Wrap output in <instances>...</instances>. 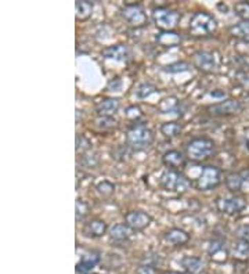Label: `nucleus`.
Masks as SVG:
<instances>
[{
  "instance_id": "1",
  "label": "nucleus",
  "mask_w": 249,
  "mask_h": 274,
  "mask_svg": "<svg viewBox=\"0 0 249 274\" xmlns=\"http://www.w3.org/2000/svg\"><path fill=\"white\" fill-rule=\"evenodd\" d=\"M154 132L147 128L144 123H133L126 133V147L134 153L148 150L154 143Z\"/></svg>"
},
{
  "instance_id": "2",
  "label": "nucleus",
  "mask_w": 249,
  "mask_h": 274,
  "mask_svg": "<svg viewBox=\"0 0 249 274\" xmlns=\"http://www.w3.org/2000/svg\"><path fill=\"white\" fill-rule=\"evenodd\" d=\"M217 21L212 14L207 11H197L194 13L190 24L188 32L194 37H207L216 32Z\"/></svg>"
},
{
  "instance_id": "3",
  "label": "nucleus",
  "mask_w": 249,
  "mask_h": 274,
  "mask_svg": "<svg viewBox=\"0 0 249 274\" xmlns=\"http://www.w3.org/2000/svg\"><path fill=\"white\" fill-rule=\"evenodd\" d=\"M216 153V144L209 137H195L186 144V155L194 162H202Z\"/></svg>"
},
{
  "instance_id": "4",
  "label": "nucleus",
  "mask_w": 249,
  "mask_h": 274,
  "mask_svg": "<svg viewBox=\"0 0 249 274\" xmlns=\"http://www.w3.org/2000/svg\"><path fill=\"white\" fill-rule=\"evenodd\" d=\"M161 186L166 191H173V193H179L183 194L190 188L191 183L187 177L184 176L183 173L179 171H173V169H166L162 176H161Z\"/></svg>"
},
{
  "instance_id": "5",
  "label": "nucleus",
  "mask_w": 249,
  "mask_h": 274,
  "mask_svg": "<svg viewBox=\"0 0 249 274\" xmlns=\"http://www.w3.org/2000/svg\"><path fill=\"white\" fill-rule=\"evenodd\" d=\"M180 15L179 11H176L169 7H155L152 10V19L155 23L156 28L162 31H173L180 23Z\"/></svg>"
},
{
  "instance_id": "6",
  "label": "nucleus",
  "mask_w": 249,
  "mask_h": 274,
  "mask_svg": "<svg viewBox=\"0 0 249 274\" xmlns=\"http://www.w3.org/2000/svg\"><path fill=\"white\" fill-rule=\"evenodd\" d=\"M221 183V169L215 165H207L202 167L201 175L197 177L194 186L198 191L213 190Z\"/></svg>"
},
{
  "instance_id": "7",
  "label": "nucleus",
  "mask_w": 249,
  "mask_h": 274,
  "mask_svg": "<svg viewBox=\"0 0 249 274\" xmlns=\"http://www.w3.org/2000/svg\"><path fill=\"white\" fill-rule=\"evenodd\" d=\"M121 15L132 28H143L148 24L146 11L136 2H127L125 7L121 10Z\"/></svg>"
},
{
  "instance_id": "8",
  "label": "nucleus",
  "mask_w": 249,
  "mask_h": 274,
  "mask_svg": "<svg viewBox=\"0 0 249 274\" xmlns=\"http://www.w3.org/2000/svg\"><path fill=\"white\" fill-rule=\"evenodd\" d=\"M215 205L220 214L234 216V215L241 214L246 208V201L241 197H221V198H217Z\"/></svg>"
},
{
  "instance_id": "9",
  "label": "nucleus",
  "mask_w": 249,
  "mask_h": 274,
  "mask_svg": "<svg viewBox=\"0 0 249 274\" xmlns=\"http://www.w3.org/2000/svg\"><path fill=\"white\" fill-rule=\"evenodd\" d=\"M208 112L213 116H230L238 114L242 110V104L237 98H227L224 101L217 102L207 108Z\"/></svg>"
},
{
  "instance_id": "10",
  "label": "nucleus",
  "mask_w": 249,
  "mask_h": 274,
  "mask_svg": "<svg viewBox=\"0 0 249 274\" xmlns=\"http://www.w3.org/2000/svg\"><path fill=\"white\" fill-rule=\"evenodd\" d=\"M152 222L151 215L144 210H130L125 215V223L132 228L133 231H143L146 230Z\"/></svg>"
},
{
  "instance_id": "11",
  "label": "nucleus",
  "mask_w": 249,
  "mask_h": 274,
  "mask_svg": "<svg viewBox=\"0 0 249 274\" xmlns=\"http://www.w3.org/2000/svg\"><path fill=\"white\" fill-rule=\"evenodd\" d=\"M193 64L195 68L202 71L205 74H211L216 68V57L212 51L199 50L197 53H194Z\"/></svg>"
},
{
  "instance_id": "12",
  "label": "nucleus",
  "mask_w": 249,
  "mask_h": 274,
  "mask_svg": "<svg viewBox=\"0 0 249 274\" xmlns=\"http://www.w3.org/2000/svg\"><path fill=\"white\" fill-rule=\"evenodd\" d=\"M101 56L107 60H115L119 61V62H127L132 57V51L130 49L123 45V43H118V45H114V46H108L103 49L101 51Z\"/></svg>"
},
{
  "instance_id": "13",
  "label": "nucleus",
  "mask_w": 249,
  "mask_h": 274,
  "mask_svg": "<svg viewBox=\"0 0 249 274\" xmlns=\"http://www.w3.org/2000/svg\"><path fill=\"white\" fill-rule=\"evenodd\" d=\"M208 254L215 263H226L229 259V249L223 240H213L208 246Z\"/></svg>"
},
{
  "instance_id": "14",
  "label": "nucleus",
  "mask_w": 249,
  "mask_h": 274,
  "mask_svg": "<svg viewBox=\"0 0 249 274\" xmlns=\"http://www.w3.org/2000/svg\"><path fill=\"white\" fill-rule=\"evenodd\" d=\"M108 226L104 222L103 219H93L83 226V234L86 237L90 238H100L103 237L104 234H107Z\"/></svg>"
},
{
  "instance_id": "15",
  "label": "nucleus",
  "mask_w": 249,
  "mask_h": 274,
  "mask_svg": "<svg viewBox=\"0 0 249 274\" xmlns=\"http://www.w3.org/2000/svg\"><path fill=\"white\" fill-rule=\"evenodd\" d=\"M133 234V230L126 223H118L114 224L112 227L109 228V238L111 241L115 244H123L130 240Z\"/></svg>"
},
{
  "instance_id": "16",
  "label": "nucleus",
  "mask_w": 249,
  "mask_h": 274,
  "mask_svg": "<svg viewBox=\"0 0 249 274\" xmlns=\"http://www.w3.org/2000/svg\"><path fill=\"white\" fill-rule=\"evenodd\" d=\"M121 107L119 98H103L101 101L97 102L96 106V112L99 116H114Z\"/></svg>"
},
{
  "instance_id": "17",
  "label": "nucleus",
  "mask_w": 249,
  "mask_h": 274,
  "mask_svg": "<svg viewBox=\"0 0 249 274\" xmlns=\"http://www.w3.org/2000/svg\"><path fill=\"white\" fill-rule=\"evenodd\" d=\"M162 162L169 169L179 171L180 167H183L186 163V157L183 155V153H180L177 150H169L162 155Z\"/></svg>"
},
{
  "instance_id": "18",
  "label": "nucleus",
  "mask_w": 249,
  "mask_h": 274,
  "mask_svg": "<svg viewBox=\"0 0 249 274\" xmlns=\"http://www.w3.org/2000/svg\"><path fill=\"white\" fill-rule=\"evenodd\" d=\"M164 238L173 246H183L190 241V234L179 227H172L168 231H165Z\"/></svg>"
},
{
  "instance_id": "19",
  "label": "nucleus",
  "mask_w": 249,
  "mask_h": 274,
  "mask_svg": "<svg viewBox=\"0 0 249 274\" xmlns=\"http://www.w3.org/2000/svg\"><path fill=\"white\" fill-rule=\"evenodd\" d=\"M100 260H101V256H100L99 252H89V254H85L82 256V259L78 262L76 265V270L83 274H89L92 270L99 265Z\"/></svg>"
},
{
  "instance_id": "20",
  "label": "nucleus",
  "mask_w": 249,
  "mask_h": 274,
  "mask_svg": "<svg viewBox=\"0 0 249 274\" xmlns=\"http://www.w3.org/2000/svg\"><path fill=\"white\" fill-rule=\"evenodd\" d=\"M180 265L188 274H198L205 269V262L197 256H184L180 260Z\"/></svg>"
},
{
  "instance_id": "21",
  "label": "nucleus",
  "mask_w": 249,
  "mask_h": 274,
  "mask_svg": "<svg viewBox=\"0 0 249 274\" xmlns=\"http://www.w3.org/2000/svg\"><path fill=\"white\" fill-rule=\"evenodd\" d=\"M156 43L162 47H174L180 45L182 36L174 31H162L156 35Z\"/></svg>"
},
{
  "instance_id": "22",
  "label": "nucleus",
  "mask_w": 249,
  "mask_h": 274,
  "mask_svg": "<svg viewBox=\"0 0 249 274\" xmlns=\"http://www.w3.org/2000/svg\"><path fill=\"white\" fill-rule=\"evenodd\" d=\"M180 108V101L179 98L174 97V96H169V97L162 98L158 106H156V110L161 112V114H173V112H177Z\"/></svg>"
},
{
  "instance_id": "23",
  "label": "nucleus",
  "mask_w": 249,
  "mask_h": 274,
  "mask_svg": "<svg viewBox=\"0 0 249 274\" xmlns=\"http://www.w3.org/2000/svg\"><path fill=\"white\" fill-rule=\"evenodd\" d=\"M76 21H87L93 14V3L87 0H78L75 3Z\"/></svg>"
},
{
  "instance_id": "24",
  "label": "nucleus",
  "mask_w": 249,
  "mask_h": 274,
  "mask_svg": "<svg viewBox=\"0 0 249 274\" xmlns=\"http://www.w3.org/2000/svg\"><path fill=\"white\" fill-rule=\"evenodd\" d=\"M233 256L235 259L244 262L249 256V240L246 238H238L233 245Z\"/></svg>"
},
{
  "instance_id": "25",
  "label": "nucleus",
  "mask_w": 249,
  "mask_h": 274,
  "mask_svg": "<svg viewBox=\"0 0 249 274\" xmlns=\"http://www.w3.org/2000/svg\"><path fill=\"white\" fill-rule=\"evenodd\" d=\"M229 32L235 39L249 43V21H241L229 28Z\"/></svg>"
},
{
  "instance_id": "26",
  "label": "nucleus",
  "mask_w": 249,
  "mask_h": 274,
  "mask_svg": "<svg viewBox=\"0 0 249 274\" xmlns=\"http://www.w3.org/2000/svg\"><path fill=\"white\" fill-rule=\"evenodd\" d=\"M161 133L165 136V137H168V139H173V137H177V136L182 133V130H183V126L182 123L176 121L172 122H164L160 128Z\"/></svg>"
},
{
  "instance_id": "27",
  "label": "nucleus",
  "mask_w": 249,
  "mask_h": 274,
  "mask_svg": "<svg viewBox=\"0 0 249 274\" xmlns=\"http://www.w3.org/2000/svg\"><path fill=\"white\" fill-rule=\"evenodd\" d=\"M244 175L242 173H231L226 177V187L231 193H238L244 184Z\"/></svg>"
},
{
  "instance_id": "28",
  "label": "nucleus",
  "mask_w": 249,
  "mask_h": 274,
  "mask_svg": "<svg viewBox=\"0 0 249 274\" xmlns=\"http://www.w3.org/2000/svg\"><path fill=\"white\" fill-rule=\"evenodd\" d=\"M96 126L101 130H112L117 129L118 121L114 119V116H99L96 119Z\"/></svg>"
},
{
  "instance_id": "29",
  "label": "nucleus",
  "mask_w": 249,
  "mask_h": 274,
  "mask_svg": "<svg viewBox=\"0 0 249 274\" xmlns=\"http://www.w3.org/2000/svg\"><path fill=\"white\" fill-rule=\"evenodd\" d=\"M96 188H97V193L104 198H109L115 193V184L108 180H103L101 183H99Z\"/></svg>"
},
{
  "instance_id": "30",
  "label": "nucleus",
  "mask_w": 249,
  "mask_h": 274,
  "mask_svg": "<svg viewBox=\"0 0 249 274\" xmlns=\"http://www.w3.org/2000/svg\"><path fill=\"white\" fill-rule=\"evenodd\" d=\"M89 212H90L89 205L86 204L85 201H83V200H76L75 218H76V222H78V223H79V222H83L86 216L89 215Z\"/></svg>"
},
{
  "instance_id": "31",
  "label": "nucleus",
  "mask_w": 249,
  "mask_h": 274,
  "mask_svg": "<svg viewBox=\"0 0 249 274\" xmlns=\"http://www.w3.org/2000/svg\"><path fill=\"white\" fill-rule=\"evenodd\" d=\"M235 14L238 15L242 21H249V3L248 2H238L234 5Z\"/></svg>"
},
{
  "instance_id": "32",
  "label": "nucleus",
  "mask_w": 249,
  "mask_h": 274,
  "mask_svg": "<svg viewBox=\"0 0 249 274\" xmlns=\"http://www.w3.org/2000/svg\"><path fill=\"white\" fill-rule=\"evenodd\" d=\"M156 88L151 83H141L136 90V96L139 98H147L150 97L151 94L155 93Z\"/></svg>"
},
{
  "instance_id": "33",
  "label": "nucleus",
  "mask_w": 249,
  "mask_h": 274,
  "mask_svg": "<svg viewBox=\"0 0 249 274\" xmlns=\"http://www.w3.org/2000/svg\"><path fill=\"white\" fill-rule=\"evenodd\" d=\"M190 68H191V65L188 64V62H186V61H179V62H174V64L165 67V71H166V72H170V74H177V72L188 71Z\"/></svg>"
},
{
  "instance_id": "34",
  "label": "nucleus",
  "mask_w": 249,
  "mask_h": 274,
  "mask_svg": "<svg viewBox=\"0 0 249 274\" xmlns=\"http://www.w3.org/2000/svg\"><path fill=\"white\" fill-rule=\"evenodd\" d=\"M75 141H76V153L78 154L86 153V151L90 150V147H92V143H90L89 140L86 139L83 135H76Z\"/></svg>"
},
{
  "instance_id": "35",
  "label": "nucleus",
  "mask_w": 249,
  "mask_h": 274,
  "mask_svg": "<svg viewBox=\"0 0 249 274\" xmlns=\"http://www.w3.org/2000/svg\"><path fill=\"white\" fill-rule=\"evenodd\" d=\"M125 115H126V118L132 119V121H134L137 123V121H139L141 116H143V112H141L140 107H137V106H132V107L127 108L126 112H125Z\"/></svg>"
},
{
  "instance_id": "36",
  "label": "nucleus",
  "mask_w": 249,
  "mask_h": 274,
  "mask_svg": "<svg viewBox=\"0 0 249 274\" xmlns=\"http://www.w3.org/2000/svg\"><path fill=\"white\" fill-rule=\"evenodd\" d=\"M136 274H158L156 269L151 265H141L137 267Z\"/></svg>"
},
{
  "instance_id": "37",
  "label": "nucleus",
  "mask_w": 249,
  "mask_h": 274,
  "mask_svg": "<svg viewBox=\"0 0 249 274\" xmlns=\"http://www.w3.org/2000/svg\"><path fill=\"white\" fill-rule=\"evenodd\" d=\"M123 86V82L121 78H114V79L109 80L108 83V89L109 90H112V92H119Z\"/></svg>"
},
{
  "instance_id": "38",
  "label": "nucleus",
  "mask_w": 249,
  "mask_h": 274,
  "mask_svg": "<svg viewBox=\"0 0 249 274\" xmlns=\"http://www.w3.org/2000/svg\"><path fill=\"white\" fill-rule=\"evenodd\" d=\"M211 96L215 98H224L226 97V93H224L223 90H213L211 93Z\"/></svg>"
},
{
  "instance_id": "39",
  "label": "nucleus",
  "mask_w": 249,
  "mask_h": 274,
  "mask_svg": "<svg viewBox=\"0 0 249 274\" xmlns=\"http://www.w3.org/2000/svg\"><path fill=\"white\" fill-rule=\"evenodd\" d=\"M164 274H182V273H177V271H166V273Z\"/></svg>"
},
{
  "instance_id": "40",
  "label": "nucleus",
  "mask_w": 249,
  "mask_h": 274,
  "mask_svg": "<svg viewBox=\"0 0 249 274\" xmlns=\"http://www.w3.org/2000/svg\"><path fill=\"white\" fill-rule=\"evenodd\" d=\"M89 274H90V273H89ZM92 274H93V273H92Z\"/></svg>"
}]
</instances>
